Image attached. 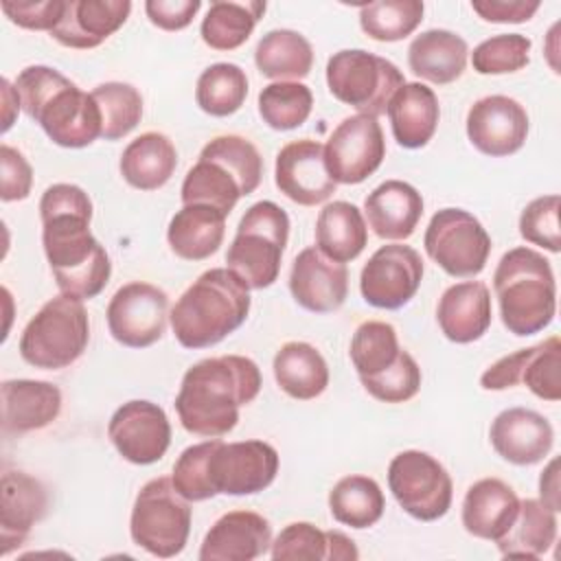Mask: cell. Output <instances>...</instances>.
<instances>
[{"instance_id": "12", "label": "cell", "mask_w": 561, "mask_h": 561, "mask_svg": "<svg viewBox=\"0 0 561 561\" xmlns=\"http://www.w3.org/2000/svg\"><path fill=\"white\" fill-rule=\"evenodd\" d=\"M423 248L427 256L454 278L478 276L491 254V237L486 228L462 208H440L432 215Z\"/></svg>"}, {"instance_id": "7", "label": "cell", "mask_w": 561, "mask_h": 561, "mask_svg": "<svg viewBox=\"0 0 561 561\" xmlns=\"http://www.w3.org/2000/svg\"><path fill=\"white\" fill-rule=\"evenodd\" d=\"M287 239L289 215L270 199L252 204L239 219L234 239L226 252L228 270L250 289L272 287L280 274Z\"/></svg>"}, {"instance_id": "27", "label": "cell", "mask_w": 561, "mask_h": 561, "mask_svg": "<svg viewBox=\"0 0 561 561\" xmlns=\"http://www.w3.org/2000/svg\"><path fill=\"white\" fill-rule=\"evenodd\" d=\"M2 432L26 434L48 427L61 412V390L39 379L2 381Z\"/></svg>"}, {"instance_id": "44", "label": "cell", "mask_w": 561, "mask_h": 561, "mask_svg": "<svg viewBox=\"0 0 561 561\" xmlns=\"http://www.w3.org/2000/svg\"><path fill=\"white\" fill-rule=\"evenodd\" d=\"M530 48V37L522 33H500L473 48L471 66L478 75H511L528 66Z\"/></svg>"}, {"instance_id": "34", "label": "cell", "mask_w": 561, "mask_h": 561, "mask_svg": "<svg viewBox=\"0 0 561 561\" xmlns=\"http://www.w3.org/2000/svg\"><path fill=\"white\" fill-rule=\"evenodd\" d=\"M272 370L278 388L298 401H311L329 386L327 359L309 342H285L274 355Z\"/></svg>"}, {"instance_id": "19", "label": "cell", "mask_w": 561, "mask_h": 561, "mask_svg": "<svg viewBox=\"0 0 561 561\" xmlns=\"http://www.w3.org/2000/svg\"><path fill=\"white\" fill-rule=\"evenodd\" d=\"M274 184L291 202L316 206L327 202L337 184L324 164V145L311 138L291 140L276 153Z\"/></svg>"}, {"instance_id": "15", "label": "cell", "mask_w": 561, "mask_h": 561, "mask_svg": "<svg viewBox=\"0 0 561 561\" xmlns=\"http://www.w3.org/2000/svg\"><path fill=\"white\" fill-rule=\"evenodd\" d=\"M386 158V140L375 116H346L324 145V164L335 184H362Z\"/></svg>"}, {"instance_id": "31", "label": "cell", "mask_w": 561, "mask_h": 561, "mask_svg": "<svg viewBox=\"0 0 561 561\" xmlns=\"http://www.w3.org/2000/svg\"><path fill=\"white\" fill-rule=\"evenodd\" d=\"M226 215L206 204H182L167 228L171 252L184 261H204L224 243Z\"/></svg>"}, {"instance_id": "48", "label": "cell", "mask_w": 561, "mask_h": 561, "mask_svg": "<svg viewBox=\"0 0 561 561\" xmlns=\"http://www.w3.org/2000/svg\"><path fill=\"white\" fill-rule=\"evenodd\" d=\"M421 366L408 351H403V355L392 368L377 377L362 379V386L373 399L381 403H405L412 397H416V392L421 390Z\"/></svg>"}, {"instance_id": "55", "label": "cell", "mask_w": 561, "mask_h": 561, "mask_svg": "<svg viewBox=\"0 0 561 561\" xmlns=\"http://www.w3.org/2000/svg\"><path fill=\"white\" fill-rule=\"evenodd\" d=\"M2 103H4L2 131H9L13 121H15V116H18V112H20V107H22V103H20L18 92H15V85L7 77H2Z\"/></svg>"}, {"instance_id": "17", "label": "cell", "mask_w": 561, "mask_h": 561, "mask_svg": "<svg viewBox=\"0 0 561 561\" xmlns=\"http://www.w3.org/2000/svg\"><path fill=\"white\" fill-rule=\"evenodd\" d=\"M107 436L127 462L153 465L171 445V423L167 412L147 399H134L114 410L107 423Z\"/></svg>"}, {"instance_id": "45", "label": "cell", "mask_w": 561, "mask_h": 561, "mask_svg": "<svg viewBox=\"0 0 561 561\" xmlns=\"http://www.w3.org/2000/svg\"><path fill=\"white\" fill-rule=\"evenodd\" d=\"M522 383L543 401L557 403L561 399V342L557 335L530 346Z\"/></svg>"}, {"instance_id": "16", "label": "cell", "mask_w": 561, "mask_h": 561, "mask_svg": "<svg viewBox=\"0 0 561 561\" xmlns=\"http://www.w3.org/2000/svg\"><path fill=\"white\" fill-rule=\"evenodd\" d=\"M423 272V259L414 248L403 243L381 245L362 267V298L375 309H401L416 296Z\"/></svg>"}, {"instance_id": "4", "label": "cell", "mask_w": 561, "mask_h": 561, "mask_svg": "<svg viewBox=\"0 0 561 561\" xmlns=\"http://www.w3.org/2000/svg\"><path fill=\"white\" fill-rule=\"evenodd\" d=\"M250 305V287L234 272L210 267L175 300L169 322L184 348H210L248 320Z\"/></svg>"}, {"instance_id": "40", "label": "cell", "mask_w": 561, "mask_h": 561, "mask_svg": "<svg viewBox=\"0 0 561 561\" xmlns=\"http://www.w3.org/2000/svg\"><path fill=\"white\" fill-rule=\"evenodd\" d=\"M248 96L245 70L237 64L219 61L208 66L195 85V101L202 112L226 118L241 110Z\"/></svg>"}, {"instance_id": "29", "label": "cell", "mask_w": 561, "mask_h": 561, "mask_svg": "<svg viewBox=\"0 0 561 561\" xmlns=\"http://www.w3.org/2000/svg\"><path fill=\"white\" fill-rule=\"evenodd\" d=\"M386 114L397 145L403 149H421L436 134L440 105L432 88L419 81H405L392 94Z\"/></svg>"}, {"instance_id": "32", "label": "cell", "mask_w": 561, "mask_h": 561, "mask_svg": "<svg viewBox=\"0 0 561 561\" xmlns=\"http://www.w3.org/2000/svg\"><path fill=\"white\" fill-rule=\"evenodd\" d=\"M178 167V149L169 136L145 131L136 136L121 153L118 171L123 180L138 191L162 188Z\"/></svg>"}, {"instance_id": "50", "label": "cell", "mask_w": 561, "mask_h": 561, "mask_svg": "<svg viewBox=\"0 0 561 561\" xmlns=\"http://www.w3.org/2000/svg\"><path fill=\"white\" fill-rule=\"evenodd\" d=\"M0 199L22 202L33 188V169L24 153L7 142L0 145Z\"/></svg>"}, {"instance_id": "42", "label": "cell", "mask_w": 561, "mask_h": 561, "mask_svg": "<svg viewBox=\"0 0 561 561\" xmlns=\"http://www.w3.org/2000/svg\"><path fill=\"white\" fill-rule=\"evenodd\" d=\"M313 110V94L300 81H274L259 92V116L276 131L300 127Z\"/></svg>"}, {"instance_id": "38", "label": "cell", "mask_w": 561, "mask_h": 561, "mask_svg": "<svg viewBox=\"0 0 561 561\" xmlns=\"http://www.w3.org/2000/svg\"><path fill=\"white\" fill-rule=\"evenodd\" d=\"M265 13V2L250 0V2H232V0H217L208 7L199 33L206 46L213 50H234L243 46L256 22Z\"/></svg>"}, {"instance_id": "20", "label": "cell", "mask_w": 561, "mask_h": 561, "mask_svg": "<svg viewBox=\"0 0 561 561\" xmlns=\"http://www.w3.org/2000/svg\"><path fill=\"white\" fill-rule=\"evenodd\" d=\"M291 298L311 313L337 311L348 296V270L316 245L300 250L289 272Z\"/></svg>"}, {"instance_id": "51", "label": "cell", "mask_w": 561, "mask_h": 561, "mask_svg": "<svg viewBox=\"0 0 561 561\" xmlns=\"http://www.w3.org/2000/svg\"><path fill=\"white\" fill-rule=\"evenodd\" d=\"M199 9H202L199 0H147L145 2V13L149 22L171 33L186 28Z\"/></svg>"}, {"instance_id": "43", "label": "cell", "mask_w": 561, "mask_h": 561, "mask_svg": "<svg viewBox=\"0 0 561 561\" xmlns=\"http://www.w3.org/2000/svg\"><path fill=\"white\" fill-rule=\"evenodd\" d=\"M92 96L101 112V138L121 140L142 118V96L131 83L105 81L92 90Z\"/></svg>"}, {"instance_id": "52", "label": "cell", "mask_w": 561, "mask_h": 561, "mask_svg": "<svg viewBox=\"0 0 561 561\" xmlns=\"http://www.w3.org/2000/svg\"><path fill=\"white\" fill-rule=\"evenodd\" d=\"M539 0H471V9L493 24H522L539 11Z\"/></svg>"}, {"instance_id": "53", "label": "cell", "mask_w": 561, "mask_h": 561, "mask_svg": "<svg viewBox=\"0 0 561 561\" xmlns=\"http://www.w3.org/2000/svg\"><path fill=\"white\" fill-rule=\"evenodd\" d=\"M530 355V346L528 348H519L511 355L500 357L497 362H493L482 375H480V386L484 390H506V388H515L517 383H522V373L526 366V359Z\"/></svg>"}, {"instance_id": "54", "label": "cell", "mask_w": 561, "mask_h": 561, "mask_svg": "<svg viewBox=\"0 0 561 561\" xmlns=\"http://www.w3.org/2000/svg\"><path fill=\"white\" fill-rule=\"evenodd\" d=\"M539 502L559 513L561 508V491H559V458H552L539 476Z\"/></svg>"}, {"instance_id": "18", "label": "cell", "mask_w": 561, "mask_h": 561, "mask_svg": "<svg viewBox=\"0 0 561 561\" xmlns=\"http://www.w3.org/2000/svg\"><path fill=\"white\" fill-rule=\"evenodd\" d=\"M467 138L484 156L506 158L517 153L530 129L526 107L506 96L489 94L478 99L467 112Z\"/></svg>"}, {"instance_id": "10", "label": "cell", "mask_w": 561, "mask_h": 561, "mask_svg": "<svg viewBox=\"0 0 561 561\" xmlns=\"http://www.w3.org/2000/svg\"><path fill=\"white\" fill-rule=\"evenodd\" d=\"M405 83L403 72L386 57L364 48L337 50L327 61V85L333 99L357 110V114L379 116L392 94Z\"/></svg>"}, {"instance_id": "3", "label": "cell", "mask_w": 561, "mask_h": 561, "mask_svg": "<svg viewBox=\"0 0 561 561\" xmlns=\"http://www.w3.org/2000/svg\"><path fill=\"white\" fill-rule=\"evenodd\" d=\"M13 85L26 116L55 145L83 149L101 138V112L92 92H83L59 70L50 66H26Z\"/></svg>"}, {"instance_id": "14", "label": "cell", "mask_w": 561, "mask_h": 561, "mask_svg": "<svg viewBox=\"0 0 561 561\" xmlns=\"http://www.w3.org/2000/svg\"><path fill=\"white\" fill-rule=\"evenodd\" d=\"M169 296L158 285L131 280L107 302V329L127 348H147L162 340L169 322Z\"/></svg>"}, {"instance_id": "39", "label": "cell", "mask_w": 561, "mask_h": 561, "mask_svg": "<svg viewBox=\"0 0 561 561\" xmlns=\"http://www.w3.org/2000/svg\"><path fill=\"white\" fill-rule=\"evenodd\" d=\"M403 351L405 348H401L399 344L397 329L390 322L381 320L362 322L355 329L348 346V355L357 370L359 381L377 377L392 368L403 355Z\"/></svg>"}, {"instance_id": "5", "label": "cell", "mask_w": 561, "mask_h": 561, "mask_svg": "<svg viewBox=\"0 0 561 561\" xmlns=\"http://www.w3.org/2000/svg\"><path fill=\"white\" fill-rule=\"evenodd\" d=\"M502 324L517 337L550 327L557 313V283L550 261L526 245L502 254L493 272Z\"/></svg>"}, {"instance_id": "6", "label": "cell", "mask_w": 561, "mask_h": 561, "mask_svg": "<svg viewBox=\"0 0 561 561\" xmlns=\"http://www.w3.org/2000/svg\"><path fill=\"white\" fill-rule=\"evenodd\" d=\"M261 180L263 158L254 142L237 134L215 136L186 171L180 197L182 204H206L228 217L241 197L259 188Z\"/></svg>"}, {"instance_id": "37", "label": "cell", "mask_w": 561, "mask_h": 561, "mask_svg": "<svg viewBox=\"0 0 561 561\" xmlns=\"http://www.w3.org/2000/svg\"><path fill=\"white\" fill-rule=\"evenodd\" d=\"M329 511L342 526H351L355 530L370 528L386 511L383 491L377 480L368 476H344L329 491Z\"/></svg>"}, {"instance_id": "49", "label": "cell", "mask_w": 561, "mask_h": 561, "mask_svg": "<svg viewBox=\"0 0 561 561\" xmlns=\"http://www.w3.org/2000/svg\"><path fill=\"white\" fill-rule=\"evenodd\" d=\"M4 15L26 31H53L66 11V0H2Z\"/></svg>"}, {"instance_id": "46", "label": "cell", "mask_w": 561, "mask_h": 561, "mask_svg": "<svg viewBox=\"0 0 561 561\" xmlns=\"http://www.w3.org/2000/svg\"><path fill=\"white\" fill-rule=\"evenodd\" d=\"M331 530H320L309 522L287 524L272 541L274 561H329Z\"/></svg>"}, {"instance_id": "30", "label": "cell", "mask_w": 561, "mask_h": 561, "mask_svg": "<svg viewBox=\"0 0 561 561\" xmlns=\"http://www.w3.org/2000/svg\"><path fill=\"white\" fill-rule=\"evenodd\" d=\"M469 59L467 42L447 28H430L416 35L408 48L410 70L434 85H447L462 77Z\"/></svg>"}, {"instance_id": "11", "label": "cell", "mask_w": 561, "mask_h": 561, "mask_svg": "<svg viewBox=\"0 0 561 561\" xmlns=\"http://www.w3.org/2000/svg\"><path fill=\"white\" fill-rule=\"evenodd\" d=\"M278 473V451L265 440L224 443L208 438L204 484L208 497L254 495L265 491Z\"/></svg>"}, {"instance_id": "21", "label": "cell", "mask_w": 561, "mask_h": 561, "mask_svg": "<svg viewBox=\"0 0 561 561\" xmlns=\"http://www.w3.org/2000/svg\"><path fill=\"white\" fill-rule=\"evenodd\" d=\"M489 438L502 460L517 467H530L550 454L554 430L543 414L530 408H506L493 419Z\"/></svg>"}, {"instance_id": "13", "label": "cell", "mask_w": 561, "mask_h": 561, "mask_svg": "<svg viewBox=\"0 0 561 561\" xmlns=\"http://www.w3.org/2000/svg\"><path fill=\"white\" fill-rule=\"evenodd\" d=\"M388 489L397 504L419 522L445 517L454 500L451 476L443 462L421 449L399 451L390 460Z\"/></svg>"}, {"instance_id": "2", "label": "cell", "mask_w": 561, "mask_h": 561, "mask_svg": "<svg viewBox=\"0 0 561 561\" xmlns=\"http://www.w3.org/2000/svg\"><path fill=\"white\" fill-rule=\"evenodd\" d=\"M261 370L245 355L206 357L193 364L175 394V412L188 434L219 438L239 423L241 405L261 392Z\"/></svg>"}, {"instance_id": "25", "label": "cell", "mask_w": 561, "mask_h": 561, "mask_svg": "<svg viewBox=\"0 0 561 561\" xmlns=\"http://www.w3.org/2000/svg\"><path fill=\"white\" fill-rule=\"evenodd\" d=\"M491 318V291L482 280L454 283L438 298L436 320L443 335L454 344L480 340L489 331Z\"/></svg>"}, {"instance_id": "1", "label": "cell", "mask_w": 561, "mask_h": 561, "mask_svg": "<svg viewBox=\"0 0 561 561\" xmlns=\"http://www.w3.org/2000/svg\"><path fill=\"white\" fill-rule=\"evenodd\" d=\"M42 245L61 294L92 300L112 276L107 250L92 234V199L68 182L48 186L39 197Z\"/></svg>"}, {"instance_id": "47", "label": "cell", "mask_w": 561, "mask_h": 561, "mask_svg": "<svg viewBox=\"0 0 561 561\" xmlns=\"http://www.w3.org/2000/svg\"><path fill=\"white\" fill-rule=\"evenodd\" d=\"M559 208H561V197L557 193L541 195L528 202L519 215L522 239L557 254L561 250Z\"/></svg>"}, {"instance_id": "24", "label": "cell", "mask_w": 561, "mask_h": 561, "mask_svg": "<svg viewBox=\"0 0 561 561\" xmlns=\"http://www.w3.org/2000/svg\"><path fill=\"white\" fill-rule=\"evenodd\" d=\"M129 13V0H66L64 18L50 37L75 50L96 48L127 22Z\"/></svg>"}, {"instance_id": "36", "label": "cell", "mask_w": 561, "mask_h": 561, "mask_svg": "<svg viewBox=\"0 0 561 561\" xmlns=\"http://www.w3.org/2000/svg\"><path fill=\"white\" fill-rule=\"evenodd\" d=\"M557 513L543 502L526 497L519 500V511L508 533L495 541L502 557L539 559L557 539Z\"/></svg>"}, {"instance_id": "23", "label": "cell", "mask_w": 561, "mask_h": 561, "mask_svg": "<svg viewBox=\"0 0 561 561\" xmlns=\"http://www.w3.org/2000/svg\"><path fill=\"white\" fill-rule=\"evenodd\" d=\"M272 548V526L254 511L224 513L199 546V561H252Z\"/></svg>"}, {"instance_id": "22", "label": "cell", "mask_w": 561, "mask_h": 561, "mask_svg": "<svg viewBox=\"0 0 561 561\" xmlns=\"http://www.w3.org/2000/svg\"><path fill=\"white\" fill-rule=\"evenodd\" d=\"M0 495V554L7 557L20 548L33 526L46 517L48 493L46 486L26 471H4Z\"/></svg>"}, {"instance_id": "28", "label": "cell", "mask_w": 561, "mask_h": 561, "mask_svg": "<svg viewBox=\"0 0 561 561\" xmlns=\"http://www.w3.org/2000/svg\"><path fill=\"white\" fill-rule=\"evenodd\" d=\"M364 213L379 239L403 241L414 234L423 217V197L403 180H386L366 195Z\"/></svg>"}, {"instance_id": "41", "label": "cell", "mask_w": 561, "mask_h": 561, "mask_svg": "<svg viewBox=\"0 0 561 561\" xmlns=\"http://www.w3.org/2000/svg\"><path fill=\"white\" fill-rule=\"evenodd\" d=\"M421 0H379L359 9V26L375 42H401L423 22Z\"/></svg>"}, {"instance_id": "8", "label": "cell", "mask_w": 561, "mask_h": 561, "mask_svg": "<svg viewBox=\"0 0 561 561\" xmlns=\"http://www.w3.org/2000/svg\"><path fill=\"white\" fill-rule=\"evenodd\" d=\"M90 318L83 300L59 294L44 302L20 335V357L42 370H61L88 348Z\"/></svg>"}, {"instance_id": "35", "label": "cell", "mask_w": 561, "mask_h": 561, "mask_svg": "<svg viewBox=\"0 0 561 561\" xmlns=\"http://www.w3.org/2000/svg\"><path fill=\"white\" fill-rule=\"evenodd\" d=\"M254 64L267 79L298 81L313 68V48L302 33L274 28L259 39L254 48Z\"/></svg>"}, {"instance_id": "9", "label": "cell", "mask_w": 561, "mask_h": 561, "mask_svg": "<svg viewBox=\"0 0 561 561\" xmlns=\"http://www.w3.org/2000/svg\"><path fill=\"white\" fill-rule=\"evenodd\" d=\"M193 508L171 478L149 480L136 495L129 517L131 541L158 559L178 557L191 535Z\"/></svg>"}, {"instance_id": "33", "label": "cell", "mask_w": 561, "mask_h": 561, "mask_svg": "<svg viewBox=\"0 0 561 561\" xmlns=\"http://www.w3.org/2000/svg\"><path fill=\"white\" fill-rule=\"evenodd\" d=\"M368 243V226L362 210L344 199L329 202L316 219V248L335 263L355 261Z\"/></svg>"}, {"instance_id": "26", "label": "cell", "mask_w": 561, "mask_h": 561, "mask_svg": "<svg viewBox=\"0 0 561 561\" xmlns=\"http://www.w3.org/2000/svg\"><path fill=\"white\" fill-rule=\"evenodd\" d=\"M517 511L519 497L511 484L500 478H482L467 489L460 519L469 535L495 543L508 533Z\"/></svg>"}]
</instances>
